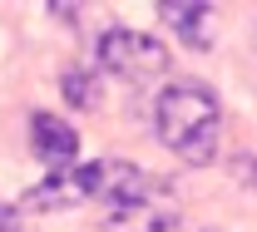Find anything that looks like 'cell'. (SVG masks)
Wrapping results in <instances>:
<instances>
[{
  "mask_svg": "<svg viewBox=\"0 0 257 232\" xmlns=\"http://www.w3.org/2000/svg\"><path fill=\"white\" fill-rule=\"evenodd\" d=\"M154 124H159V143L173 148L183 163H193V168L213 163L218 133H223V109H218L208 84H198V79L168 84L154 104Z\"/></svg>",
  "mask_w": 257,
  "mask_h": 232,
  "instance_id": "1",
  "label": "cell"
},
{
  "mask_svg": "<svg viewBox=\"0 0 257 232\" xmlns=\"http://www.w3.org/2000/svg\"><path fill=\"white\" fill-rule=\"evenodd\" d=\"M99 65L109 74H124L134 84L144 79H159L168 69V50H163L154 35H139V30H104L99 35Z\"/></svg>",
  "mask_w": 257,
  "mask_h": 232,
  "instance_id": "2",
  "label": "cell"
},
{
  "mask_svg": "<svg viewBox=\"0 0 257 232\" xmlns=\"http://www.w3.org/2000/svg\"><path fill=\"white\" fill-rule=\"evenodd\" d=\"M79 178H84V193L99 198L109 212H119L128 202H144L149 198V178L144 168L124 163V158H109V163H79Z\"/></svg>",
  "mask_w": 257,
  "mask_h": 232,
  "instance_id": "3",
  "label": "cell"
},
{
  "mask_svg": "<svg viewBox=\"0 0 257 232\" xmlns=\"http://www.w3.org/2000/svg\"><path fill=\"white\" fill-rule=\"evenodd\" d=\"M30 143H35V153L50 163V173H64V168H74L79 133L69 129L64 119H55V114H35V119H30Z\"/></svg>",
  "mask_w": 257,
  "mask_h": 232,
  "instance_id": "4",
  "label": "cell"
},
{
  "mask_svg": "<svg viewBox=\"0 0 257 232\" xmlns=\"http://www.w3.org/2000/svg\"><path fill=\"white\" fill-rule=\"evenodd\" d=\"M159 15H163V25H173L183 35V45H193V50L213 45V5H203V0H163Z\"/></svg>",
  "mask_w": 257,
  "mask_h": 232,
  "instance_id": "5",
  "label": "cell"
},
{
  "mask_svg": "<svg viewBox=\"0 0 257 232\" xmlns=\"http://www.w3.org/2000/svg\"><path fill=\"white\" fill-rule=\"evenodd\" d=\"M178 222V207L168 198H144V202H128L119 212H109L104 217V227L109 232H168Z\"/></svg>",
  "mask_w": 257,
  "mask_h": 232,
  "instance_id": "6",
  "label": "cell"
},
{
  "mask_svg": "<svg viewBox=\"0 0 257 232\" xmlns=\"http://www.w3.org/2000/svg\"><path fill=\"white\" fill-rule=\"evenodd\" d=\"M79 198H89V193H84V178H79V163H74V168H64V173H50L40 188H30L25 193V207L30 212H55V207H69V202H79Z\"/></svg>",
  "mask_w": 257,
  "mask_h": 232,
  "instance_id": "7",
  "label": "cell"
},
{
  "mask_svg": "<svg viewBox=\"0 0 257 232\" xmlns=\"http://www.w3.org/2000/svg\"><path fill=\"white\" fill-rule=\"evenodd\" d=\"M60 89H64V99L74 104V109H99V79L89 69H64Z\"/></svg>",
  "mask_w": 257,
  "mask_h": 232,
  "instance_id": "8",
  "label": "cell"
},
{
  "mask_svg": "<svg viewBox=\"0 0 257 232\" xmlns=\"http://www.w3.org/2000/svg\"><path fill=\"white\" fill-rule=\"evenodd\" d=\"M0 232H20V212L0 202Z\"/></svg>",
  "mask_w": 257,
  "mask_h": 232,
  "instance_id": "9",
  "label": "cell"
}]
</instances>
